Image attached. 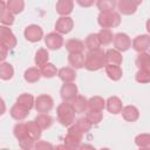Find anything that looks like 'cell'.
Listing matches in <instances>:
<instances>
[{
	"mask_svg": "<svg viewBox=\"0 0 150 150\" xmlns=\"http://www.w3.org/2000/svg\"><path fill=\"white\" fill-rule=\"evenodd\" d=\"M8 50L9 49L6 46H4L2 43H0V62H2V61L6 60V57L8 56Z\"/></svg>",
	"mask_w": 150,
	"mask_h": 150,
	"instance_id": "f6af8a7d",
	"label": "cell"
},
{
	"mask_svg": "<svg viewBox=\"0 0 150 150\" xmlns=\"http://www.w3.org/2000/svg\"><path fill=\"white\" fill-rule=\"evenodd\" d=\"M105 74L108 75V77L112 81H118L121 80L122 75H123V71H122V68L118 66V64H112V63H107L105 64Z\"/></svg>",
	"mask_w": 150,
	"mask_h": 150,
	"instance_id": "e0dca14e",
	"label": "cell"
},
{
	"mask_svg": "<svg viewBox=\"0 0 150 150\" xmlns=\"http://www.w3.org/2000/svg\"><path fill=\"white\" fill-rule=\"evenodd\" d=\"M97 23L102 28H115L121 23V15L115 11L108 13H100L97 16Z\"/></svg>",
	"mask_w": 150,
	"mask_h": 150,
	"instance_id": "3957f363",
	"label": "cell"
},
{
	"mask_svg": "<svg viewBox=\"0 0 150 150\" xmlns=\"http://www.w3.org/2000/svg\"><path fill=\"white\" fill-rule=\"evenodd\" d=\"M34 101H35L34 96L30 95V94H27V93L21 94V95L16 98V103H18L19 105L23 107L25 109L29 110V111L34 108Z\"/></svg>",
	"mask_w": 150,
	"mask_h": 150,
	"instance_id": "44dd1931",
	"label": "cell"
},
{
	"mask_svg": "<svg viewBox=\"0 0 150 150\" xmlns=\"http://www.w3.org/2000/svg\"><path fill=\"white\" fill-rule=\"evenodd\" d=\"M5 112H6V104H5V101L0 98V116L4 115Z\"/></svg>",
	"mask_w": 150,
	"mask_h": 150,
	"instance_id": "7dc6e473",
	"label": "cell"
},
{
	"mask_svg": "<svg viewBox=\"0 0 150 150\" xmlns=\"http://www.w3.org/2000/svg\"><path fill=\"white\" fill-rule=\"evenodd\" d=\"M13 134H14L15 138L18 139V142L29 138L28 131H27V125H26V123H22V122H19V123H16V124L14 125Z\"/></svg>",
	"mask_w": 150,
	"mask_h": 150,
	"instance_id": "484cf974",
	"label": "cell"
},
{
	"mask_svg": "<svg viewBox=\"0 0 150 150\" xmlns=\"http://www.w3.org/2000/svg\"><path fill=\"white\" fill-rule=\"evenodd\" d=\"M34 148L36 149V150H47V149H53L54 146L50 144V143H48V142H46V141H35V144H34Z\"/></svg>",
	"mask_w": 150,
	"mask_h": 150,
	"instance_id": "ee69618b",
	"label": "cell"
},
{
	"mask_svg": "<svg viewBox=\"0 0 150 150\" xmlns=\"http://www.w3.org/2000/svg\"><path fill=\"white\" fill-rule=\"evenodd\" d=\"M135 79L138 83H142V84H145V83H149L150 82V70H146V69H138V71L136 73L135 75Z\"/></svg>",
	"mask_w": 150,
	"mask_h": 150,
	"instance_id": "60d3db41",
	"label": "cell"
},
{
	"mask_svg": "<svg viewBox=\"0 0 150 150\" xmlns=\"http://www.w3.org/2000/svg\"><path fill=\"white\" fill-rule=\"evenodd\" d=\"M114 48L118 52H127L131 47V40L125 33H117L114 35Z\"/></svg>",
	"mask_w": 150,
	"mask_h": 150,
	"instance_id": "9c48e42d",
	"label": "cell"
},
{
	"mask_svg": "<svg viewBox=\"0 0 150 150\" xmlns=\"http://www.w3.org/2000/svg\"><path fill=\"white\" fill-rule=\"evenodd\" d=\"M135 144L138 148L146 149L150 146V135L149 134H139L135 137Z\"/></svg>",
	"mask_w": 150,
	"mask_h": 150,
	"instance_id": "ab89813d",
	"label": "cell"
},
{
	"mask_svg": "<svg viewBox=\"0 0 150 150\" xmlns=\"http://www.w3.org/2000/svg\"><path fill=\"white\" fill-rule=\"evenodd\" d=\"M26 125H27V131H28L29 138H32L33 141L40 139L42 129L38 125V123L35 121H28V122H26Z\"/></svg>",
	"mask_w": 150,
	"mask_h": 150,
	"instance_id": "d4e9b609",
	"label": "cell"
},
{
	"mask_svg": "<svg viewBox=\"0 0 150 150\" xmlns=\"http://www.w3.org/2000/svg\"><path fill=\"white\" fill-rule=\"evenodd\" d=\"M41 71V76L46 77V79H52L54 76H56L57 74V68L55 67V64L50 63V62H47L46 64H43L40 69Z\"/></svg>",
	"mask_w": 150,
	"mask_h": 150,
	"instance_id": "8d00e7d4",
	"label": "cell"
},
{
	"mask_svg": "<svg viewBox=\"0 0 150 150\" xmlns=\"http://www.w3.org/2000/svg\"><path fill=\"white\" fill-rule=\"evenodd\" d=\"M105 59H107V62L108 63H112V64H121L122 61H123V57H122V54L121 52H118L117 49H108L105 52Z\"/></svg>",
	"mask_w": 150,
	"mask_h": 150,
	"instance_id": "f1b7e54d",
	"label": "cell"
},
{
	"mask_svg": "<svg viewBox=\"0 0 150 150\" xmlns=\"http://www.w3.org/2000/svg\"><path fill=\"white\" fill-rule=\"evenodd\" d=\"M75 127H76V129L80 131V132H82V134H87L90 129H91V123L87 120V118H84V117H81V118H79L76 122H74L73 123Z\"/></svg>",
	"mask_w": 150,
	"mask_h": 150,
	"instance_id": "f35d334b",
	"label": "cell"
},
{
	"mask_svg": "<svg viewBox=\"0 0 150 150\" xmlns=\"http://www.w3.org/2000/svg\"><path fill=\"white\" fill-rule=\"evenodd\" d=\"M105 59V52L101 48L89 50L84 55V68L89 71H96L98 69H102L107 64Z\"/></svg>",
	"mask_w": 150,
	"mask_h": 150,
	"instance_id": "6da1fadb",
	"label": "cell"
},
{
	"mask_svg": "<svg viewBox=\"0 0 150 150\" xmlns=\"http://www.w3.org/2000/svg\"><path fill=\"white\" fill-rule=\"evenodd\" d=\"M88 108L91 110H103L105 108V101L101 96H93L88 100Z\"/></svg>",
	"mask_w": 150,
	"mask_h": 150,
	"instance_id": "d6a6232c",
	"label": "cell"
},
{
	"mask_svg": "<svg viewBox=\"0 0 150 150\" xmlns=\"http://www.w3.org/2000/svg\"><path fill=\"white\" fill-rule=\"evenodd\" d=\"M9 114H11V116H12V117H13L15 121H22V120H25V118L28 116L29 110L25 109L23 107L19 105L18 103H15V104H14V105L11 108Z\"/></svg>",
	"mask_w": 150,
	"mask_h": 150,
	"instance_id": "7402d4cb",
	"label": "cell"
},
{
	"mask_svg": "<svg viewBox=\"0 0 150 150\" xmlns=\"http://www.w3.org/2000/svg\"><path fill=\"white\" fill-rule=\"evenodd\" d=\"M136 66L138 69H146V70H150V55L146 53V52H143V53H139L136 57V61H135Z\"/></svg>",
	"mask_w": 150,
	"mask_h": 150,
	"instance_id": "f546056e",
	"label": "cell"
},
{
	"mask_svg": "<svg viewBox=\"0 0 150 150\" xmlns=\"http://www.w3.org/2000/svg\"><path fill=\"white\" fill-rule=\"evenodd\" d=\"M60 95L64 102H70L77 95V86L73 82H64L60 89Z\"/></svg>",
	"mask_w": 150,
	"mask_h": 150,
	"instance_id": "8fae6325",
	"label": "cell"
},
{
	"mask_svg": "<svg viewBox=\"0 0 150 150\" xmlns=\"http://www.w3.org/2000/svg\"><path fill=\"white\" fill-rule=\"evenodd\" d=\"M131 1H132V2H134L136 6H138V5H141V4L143 2V0H131Z\"/></svg>",
	"mask_w": 150,
	"mask_h": 150,
	"instance_id": "681fc988",
	"label": "cell"
},
{
	"mask_svg": "<svg viewBox=\"0 0 150 150\" xmlns=\"http://www.w3.org/2000/svg\"><path fill=\"white\" fill-rule=\"evenodd\" d=\"M116 6H117L120 13H122L124 15H131L137 9V6L131 0H120Z\"/></svg>",
	"mask_w": 150,
	"mask_h": 150,
	"instance_id": "d6986e66",
	"label": "cell"
},
{
	"mask_svg": "<svg viewBox=\"0 0 150 150\" xmlns=\"http://www.w3.org/2000/svg\"><path fill=\"white\" fill-rule=\"evenodd\" d=\"M69 104L71 105V108L74 109L75 114H82L87 110L88 108V100L84 97V96H81V95H76L70 102Z\"/></svg>",
	"mask_w": 150,
	"mask_h": 150,
	"instance_id": "4fadbf2b",
	"label": "cell"
},
{
	"mask_svg": "<svg viewBox=\"0 0 150 150\" xmlns=\"http://www.w3.org/2000/svg\"><path fill=\"white\" fill-rule=\"evenodd\" d=\"M6 6H7V9L15 15V14H19L23 11L25 1L23 0H8Z\"/></svg>",
	"mask_w": 150,
	"mask_h": 150,
	"instance_id": "e575fe53",
	"label": "cell"
},
{
	"mask_svg": "<svg viewBox=\"0 0 150 150\" xmlns=\"http://www.w3.org/2000/svg\"><path fill=\"white\" fill-rule=\"evenodd\" d=\"M131 47L137 53L146 52L150 47V36L148 34H142V35L136 36L131 42Z\"/></svg>",
	"mask_w": 150,
	"mask_h": 150,
	"instance_id": "7c38bea8",
	"label": "cell"
},
{
	"mask_svg": "<svg viewBox=\"0 0 150 150\" xmlns=\"http://www.w3.org/2000/svg\"><path fill=\"white\" fill-rule=\"evenodd\" d=\"M74 27V21L70 16H61L56 20L55 23V32H57L59 34L63 35V34H68L71 32Z\"/></svg>",
	"mask_w": 150,
	"mask_h": 150,
	"instance_id": "ba28073f",
	"label": "cell"
},
{
	"mask_svg": "<svg viewBox=\"0 0 150 150\" xmlns=\"http://www.w3.org/2000/svg\"><path fill=\"white\" fill-rule=\"evenodd\" d=\"M120 114H122L123 118L127 122H136L138 120V117H139V111L135 105H125V107H123Z\"/></svg>",
	"mask_w": 150,
	"mask_h": 150,
	"instance_id": "2e32d148",
	"label": "cell"
},
{
	"mask_svg": "<svg viewBox=\"0 0 150 150\" xmlns=\"http://www.w3.org/2000/svg\"><path fill=\"white\" fill-rule=\"evenodd\" d=\"M23 77H25V81L28 82V83H35L40 80L41 77V71L38 67H30L28 69L25 70L23 73Z\"/></svg>",
	"mask_w": 150,
	"mask_h": 150,
	"instance_id": "cb8c5ba5",
	"label": "cell"
},
{
	"mask_svg": "<svg viewBox=\"0 0 150 150\" xmlns=\"http://www.w3.org/2000/svg\"><path fill=\"white\" fill-rule=\"evenodd\" d=\"M55 8L57 14H60L61 16H67L74 9V0H59Z\"/></svg>",
	"mask_w": 150,
	"mask_h": 150,
	"instance_id": "9a60e30c",
	"label": "cell"
},
{
	"mask_svg": "<svg viewBox=\"0 0 150 150\" xmlns=\"http://www.w3.org/2000/svg\"><path fill=\"white\" fill-rule=\"evenodd\" d=\"M68 62L74 69H81L84 67V54L83 53H69Z\"/></svg>",
	"mask_w": 150,
	"mask_h": 150,
	"instance_id": "ffe728a7",
	"label": "cell"
},
{
	"mask_svg": "<svg viewBox=\"0 0 150 150\" xmlns=\"http://www.w3.org/2000/svg\"><path fill=\"white\" fill-rule=\"evenodd\" d=\"M96 6L100 11V13H108L114 12L116 8V1L115 0H96Z\"/></svg>",
	"mask_w": 150,
	"mask_h": 150,
	"instance_id": "83f0119b",
	"label": "cell"
},
{
	"mask_svg": "<svg viewBox=\"0 0 150 150\" xmlns=\"http://www.w3.org/2000/svg\"><path fill=\"white\" fill-rule=\"evenodd\" d=\"M98 39H100V42H101V46H108L112 42V39H114V34L109 29V28H102L98 33Z\"/></svg>",
	"mask_w": 150,
	"mask_h": 150,
	"instance_id": "1f68e13d",
	"label": "cell"
},
{
	"mask_svg": "<svg viewBox=\"0 0 150 150\" xmlns=\"http://www.w3.org/2000/svg\"><path fill=\"white\" fill-rule=\"evenodd\" d=\"M100 46H101V42H100V39H98L97 33L89 34V35L86 38L84 47H86V48H88V50L97 49V48H100Z\"/></svg>",
	"mask_w": 150,
	"mask_h": 150,
	"instance_id": "836d02e7",
	"label": "cell"
},
{
	"mask_svg": "<svg viewBox=\"0 0 150 150\" xmlns=\"http://www.w3.org/2000/svg\"><path fill=\"white\" fill-rule=\"evenodd\" d=\"M14 76V68L8 62L0 63V79L4 81H8Z\"/></svg>",
	"mask_w": 150,
	"mask_h": 150,
	"instance_id": "4316f807",
	"label": "cell"
},
{
	"mask_svg": "<svg viewBox=\"0 0 150 150\" xmlns=\"http://www.w3.org/2000/svg\"><path fill=\"white\" fill-rule=\"evenodd\" d=\"M83 134L80 132L74 124L69 125L67 135L64 136V146L66 149H79Z\"/></svg>",
	"mask_w": 150,
	"mask_h": 150,
	"instance_id": "277c9868",
	"label": "cell"
},
{
	"mask_svg": "<svg viewBox=\"0 0 150 150\" xmlns=\"http://www.w3.org/2000/svg\"><path fill=\"white\" fill-rule=\"evenodd\" d=\"M34 144H35V141H33L32 138H27V139H23V141H19L20 148H22V149H25V150L34 149Z\"/></svg>",
	"mask_w": 150,
	"mask_h": 150,
	"instance_id": "7bdbcfd3",
	"label": "cell"
},
{
	"mask_svg": "<svg viewBox=\"0 0 150 150\" xmlns=\"http://www.w3.org/2000/svg\"><path fill=\"white\" fill-rule=\"evenodd\" d=\"M57 120L63 127H69L75 122V111L69 104V102L60 103L56 108Z\"/></svg>",
	"mask_w": 150,
	"mask_h": 150,
	"instance_id": "7a4b0ae2",
	"label": "cell"
},
{
	"mask_svg": "<svg viewBox=\"0 0 150 150\" xmlns=\"http://www.w3.org/2000/svg\"><path fill=\"white\" fill-rule=\"evenodd\" d=\"M53 107H54V100L52 98V96L46 94L38 96L34 101V108L40 114L49 112L53 109Z\"/></svg>",
	"mask_w": 150,
	"mask_h": 150,
	"instance_id": "5b68a950",
	"label": "cell"
},
{
	"mask_svg": "<svg viewBox=\"0 0 150 150\" xmlns=\"http://www.w3.org/2000/svg\"><path fill=\"white\" fill-rule=\"evenodd\" d=\"M96 0H76V2L81 6V7H84V8H88V7H91L94 4H95Z\"/></svg>",
	"mask_w": 150,
	"mask_h": 150,
	"instance_id": "bcb514c9",
	"label": "cell"
},
{
	"mask_svg": "<svg viewBox=\"0 0 150 150\" xmlns=\"http://www.w3.org/2000/svg\"><path fill=\"white\" fill-rule=\"evenodd\" d=\"M45 45L47 46L48 49H52V50L60 49L63 46V38L57 32H52V33H49V34L46 35V38H45Z\"/></svg>",
	"mask_w": 150,
	"mask_h": 150,
	"instance_id": "30bf717a",
	"label": "cell"
},
{
	"mask_svg": "<svg viewBox=\"0 0 150 150\" xmlns=\"http://www.w3.org/2000/svg\"><path fill=\"white\" fill-rule=\"evenodd\" d=\"M57 76L62 82H73L76 79V71L71 67H62L57 70Z\"/></svg>",
	"mask_w": 150,
	"mask_h": 150,
	"instance_id": "ac0fdd59",
	"label": "cell"
},
{
	"mask_svg": "<svg viewBox=\"0 0 150 150\" xmlns=\"http://www.w3.org/2000/svg\"><path fill=\"white\" fill-rule=\"evenodd\" d=\"M86 118L91 123V125H96V124H98L102 121L103 114H102L101 110H91V109H89L87 111Z\"/></svg>",
	"mask_w": 150,
	"mask_h": 150,
	"instance_id": "74e56055",
	"label": "cell"
},
{
	"mask_svg": "<svg viewBox=\"0 0 150 150\" xmlns=\"http://www.w3.org/2000/svg\"><path fill=\"white\" fill-rule=\"evenodd\" d=\"M0 22L5 26H11L14 23V14L12 12H9L7 8L4 9V12L0 14Z\"/></svg>",
	"mask_w": 150,
	"mask_h": 150,
	"instance_id": "b9f144b4",
	"label": "cell"
},
{
	"mask_svg": "<svg viewBox=\"0 0 150 150\" xmlns=\"http://www.w3.org/2000/svg\"><path fill=\"white\" fill-rule=\"evenodd\" d=\"M0 43L6 46L8 49H13L14 47H16V38L8 26L0 25Z\"/></svg>",
	"mask_w": 150,
	"mask_h": 150,
	"instance_id": "8992f818",
	"label": "cell"
},
{
	"mask_svg": "<svg viewBox=\"0 0 150 150\" xmlns=\"http://www.w3.org/2000/svg\"><path fill=\"white\" fill-rule=\"evenodd\" d=\"M105 108L110 114L117 115L121 112L122 108H123V103L121 101L120 97L117 96H110L107 101H105Z\"/></svg>",
	"mask_w": 150,
	"mask_h": 150,
	"instance_id": "5bb4252c",
	"label": "cell"
},
{
	"mask_svg": "<svg viewBox=\"0 0 150 150\" xmlns=\"http://www.w3.org/2000/svg\"><path fill=\"white\" fill-rule=\"evenodd\" d=\"M4 9H6V4L2 0H0V14L4 12Z\"/></svg>",
	"mask_w": 150,
	"mask_h": 150,
	"instance_id": "c3c4849f",
	"label": "cell"
},
{
	"mask_svg": "<svg viewBox=\"0 0 150 150\" xmlns=\"http://www.w3.org/2000/svg\"><path fill=\"white\" fill-rule=\"evenodd\" d=\"M25 39L29 42H38L43 38V30L38 25H29L25 28L23 32Z\"/></svg>",
	"mask_w": 150,
	"mask_h": 150,
	"instance_id": "52a82bcc",
	"label": "cell"
},
{
	"mask_svg": "<svg viewBox=\"0 0 150 150\" xmlns=\"http://www.w3.org/2000/svg\"><path fill=\"white\" fill-rule=\"evenodd\" d=\"M34 121L38 123V125H39L42 130L50 128L52 124H53V117H52L49 114H47V112H46V114H39V115L35 117Z\"/></svg>",
	"mask_w": 150,
	"mask_h": 150,
	"instance_id": "4dcf8cb0",
	"label": "cell"
},
{
	"mask_svg": "<svg viewBox=\"0 0 150 150\" xmlns=\"http://www.w3.org/2000/svg\"><path fill=\"white\" fill-rule=\"evenodd\" d=\"M49 60V54L47 52V49L45 48H40L36 53H35V57H34V62L38 67H42L43 64H46Z\"/></svg>",
	"mask_w": 150,
	"mask_h": 150,
	"instance_id": "d590c367",
	"label": "cell"
},
{
	"mask_svg": "<svg viewBox=\"0 0 150 150\" xmlns=\"http://www.w3.org/2000/svg\"><path fill=\"white\" fill-rule=\"evenodd\" d=\"M66 49L69 53H83L84 42H82L79 39H69L66 42Z\"/></svg>",
	"mask_w": 150,
	"mask_h": 150,
	"instance_id": "603a6c76",
	"label": "cell"
}]
</instances>
